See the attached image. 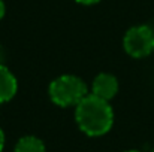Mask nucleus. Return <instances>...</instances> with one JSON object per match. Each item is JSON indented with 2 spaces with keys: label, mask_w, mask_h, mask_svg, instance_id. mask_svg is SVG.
Wrapping results in <instances>:
<instances>
[{
  "label": "nucleus",
  "mask_w": 154,
  "mask_h": 152,
  "mask_svg": "<svg viewBox=\"0 0 154 152\" xmlns=\"http://www.w3.org/2000/svg\"><path fill=\"white\" fill-rule=\"evenodd\" d=\"M88 94L87 84L76 75H61L48 87V96L58 107L76 106Z\"/></svg>",
  "instance_id": "f03ea898"
},
{
  "label": "nucleus",
  "mask_w": 154,
  "mask_h": 152,
  "mask_svg": "<svg viewBox=\"0 0 154 152\" xmlns=\"http://www.w3.org/2000/svg\"><path fill=\"white\" fill-rule=\"evenodd\" d=\"M5 143H6V136H5V131L0 128V152H3L5 149Z\"/></svg>",
  "instance_id": "6e6552de"
},
{
  "label": "nucleus",
  "mask_w": 154,
  "mask_h": 152,
  "mask_svg": "<svg viewBox=\"0 0 154 152\" xmlns=\"http://www.w3.org/2000/svg\"><path fill=\"white\" fill-rule=\"evenodd\" d=\"M151 152H154V148H153V151H151Z\"/></svg>",
  "instance_id": "f8f14e48"
},
{
  "label": "nucleus",
  "mask_w": 154,
  "mask_h": 152,
  "mask_svg": "<svg viewBox=\"0 0 154 152\" xmlns=\"http://www.w3.org/2000/svg\"><path fill=\"white\" fill-rule=\"evenodd\" d=\"M5 13H6V4L3 0H0V19H3Z\"/></svg>",
  "instance_id": "1a4fd4ad"
},
{
  "label": "nucleus",
  "mask_w": 154,
  "mask_h": 152,
  "mask_svg": "<svg viewBox=\"0 0 154 152\" xmlns=\"http://www.w3.org/2000/svg\"><path fill=\"white\" fill-rule=\"evenodd\" d=\"M3 60H5V57H3V49L0 48V66H2V64H5V63H3Z\"/></svg>",
  "instance_id": "9d476101"
},
{
  "label": "nucleus",
  "mask_w": 154,
  "mask_h": 152,
  "mask_svg": "<svg viewBox=\"0 0 154 152\" xmlns=\"http://www.w3.org/2000/svg\"><path fill=\"white\" fill-rule=\"evenodd\" d=\"M118 88H120V84H118V79L112 75V73H106L102 72L99 73L93 82H91V93L93 96L103 99L106 101H111L118 93Z\"/></svg>",
  "instance_id": "20e7f679"
},
{
  "label": "nucleus",
  "mask_w": 154,
  "mask_h": 152,
  "mask_svg": "<svg viewBox=\"0 0 154 152\" xmlns=\"http://www.w3.org/2000/svg\"><path fill=\"white\" fill-rule=\"evenodd\" d=\"M76 3H79V4H84V6H91V4H96V3H99L100 0H75Z\"/></svg>",
  "instance_id": "0eeeda50"
},
{
  "label": "nucleus",
  "mask_w": 154,
  "mask_h": 152,
  "mask_svg": "<svg viewBox=\"0 0 154 152\" xmlns=\"http://www.w3.org/2000/svg\"><path fill=\"white\" fill-rule=\"evenodd\" d=\"M114 109L109 101L93 94H87L75 106V122L78 128L90 137L109 133L114 125Z\"/></svg>",
  "instance_id": "f257e3e1"
},
{
  "label": "nucleus",
  "mask_w": 154,
  "mask_h": 152,
  "mask_svg": "<svg viewBox=\"0 0 154 152\" xmlns=\"http://www.w3.org/2000/svg\"><path fill=\"white\" fill-rule=\"evenodd\" d=\"M14 152H47L45 143L36 136H23L15 143Z\"/></svg>",
  "instance_id": "423d86ee"
},
{
  "label": "nucleus",
  "mask_w": 154,
  "mask_h": 152,
  "mask_svg": "<svg viewBox=\"0 0 154 152\" xmlns=\"http://www.w3.org/2000/svg\"><path fill=\"white\" fill-rule=\"evenodd\" d=\"M123 48L132 58H145L154 52V30L141 24L130 27L123 37Z\"/></svg>",
  "instance_id": "7ed1b4c3"
},
{
  "label": "nucleus",
  "mask_w": 154,
  "mask_h": 152,
  "mask_svg": "<svg viewBox=\"0 0 154 152\" xmlns=\"http://www.w3.org/2000/svg\"><path fill=\"white\" fill-rule=\"evenodd\" d=\"M18 91V81L15 75L5 66H0V104L11 101Z\"/></svg>",
  "instance_id": "39448f33"
},
{
  "label": "nucleus",
  "mask_w": 154,
  "mask_h": 152,
  "mask_svg": "<svg viewBox=\"0 0 154 152\" xmlns=\"http://www.w3.org/2000/svg\"><path fill=\"white\" fill-rule=\"evenodd\" d=\"M124 152H142V151H136V149H130V151H124Z\"/></svg>",
  "instance_id": "9b49d317"
}]
</instances>
